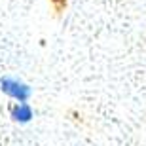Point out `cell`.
I'll return each instance as SVG.
<instances>
[{
    "label": "cell",
    "instance_id": "2",
    "mask_svg": "<svg viewBox=\"0 0 146 146\" xmlns=\"http://www.w3.org/2000/svg\"><path fill=\"white\" fill-rule=\"evenodd\" d=\"M11 118L15 119V121H21V123H27L29 119L33 118V110H31V106L25 103L17 104L15 108L11 110Z\"/></svg>",
    "mask_w": 146,
    "mask_h": 146
},
{
    "label": "cell",
    "instance_id": "1",
    "mask_svg": "<svg viewBox=\"0 0 146 146\" xmlns=\"http://www.w3.org/2000/svg\"><path fill=\"white\" fill-rule=\"evenodd\" d=\"M0 89L10 95L11 99H15L19 103H25L29 97H31V87L23 82L15 80V78H2L0 80Z\"/></svg>",
    "mask_w": 146,
    "mask_h": 146
}]
</instances>
